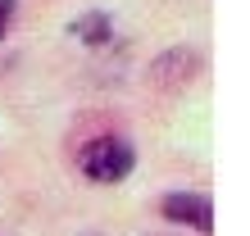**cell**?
Wrapping results in <instances>:
<instances>
[{
	"label": "cell",
	"mask_w": 250,
	"mask_h": 236,
	"mask_svg": "<svg viewBox=\"0 0 250 236\" xmlns=\"http://www.w3.org/2000/svg\"><path fill=\"white\" fill-rule=\"evenodd\" d=\"M137 164V155H132V145L119 141V137H96L91 145H82L78 155V168L82 177H91V182H119V177L132 173Z\"/></svg>",
	"instance_id": "1"
},
{
	"label": "cell",
	"mask_w": 250,
	"mask_h": 236,
	"mask_svg": "<svg viewBox=\"0 0 250 236\" xmlns=\"http://www.w3.org/2000/svg\"><path fill=\"white\" fill-rule=\"evenodd\" d=\"M164 218H173V223H187L191 232H200V236H209L214 232V209H209V200L205 196H191V191H178V196H164Z\"/></svg>",
	"instance_id": "2"
},
{
	"label": "cell",
	"mask_w": 250,
	"mask_h": 236,
	"mask_svg": "<svg viewBox=\"0 0 250 236\" xmlns=\"http://www.w3.org/2000/svg\"><path fill=\"white\" fill-rule=\"evenodd\" d=\"M191 68H196V55H191V50H173L168 59H159L150 73H155L159 82H178V78H187Z\"/></svg>",
	"instance_id": "3"
},
{
	"label": "cell",
	"mask_w": 250,
	"mask_h": 236,
	"mask_svg": "<svg viewBox=\"0 0 250 236\" xmlns=\"http://www.w3.org/2000/svg\"><path fill=\"white\" fill-rule=\"evenodd\" d=\"M78 37L82 41H105L109 37V19H105V14H86V19L78 23Z\"/></svg>",
	"instance_id": "4"
},
{
	"label": "cell",
	"mask_w": 250,
	"mask_h": 236,
	"mask_svg": "<svg viewBox=\"0 0 250 236\" xmlns=\"http://www.w3.org/2000/svg\"><path fill=\"white\" fill-rule=\"evenodd\" d=\"M14 14H19V5H14V0H0V37H5V27H9Z\"/></svg>",
	"instance_id": "5"
}]
</instances>
